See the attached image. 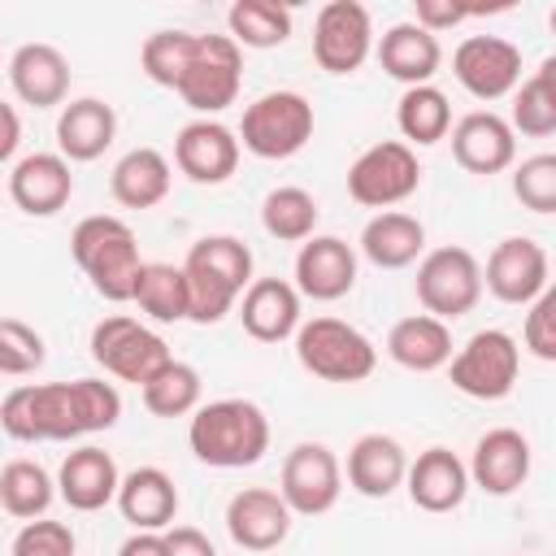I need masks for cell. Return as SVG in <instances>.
Instances as JSON below:
<instances>
[{
	"label": "cell",
	"instance_id": "obj_39",
	"mask_svg": "<svg viewBox=\"0 0 556 556\" xmlns=\"http://www.w3.org/2000/svg\"><path fill=\"white\" fill-rule=\"evenodd\" d=\"M139 400L152 417H187L200 408V369L187 361H169L139 387Z\"/></svg>",
	"mask_w": 556,
	"mask_h": 556
},
{
	"label": "cell",
	"instance_id": "obj_8",
	"mask_svg": "<svg viewBox=\"0 0 556 556\" xmlns=\"http://www.w3.org/2000/svg\"><path fill=\"white\" fill-rule=\"evenodd\" d=\"M521 374V343L508 330H473L447 361V378L469 400H504Z\"/></svg>",
	"mask_w": 556,
	"mask_h": 556
},
{
	"label": "cell",
	"instance_id": "obj_31",
	"mask_svg": "<svg viewBox=\"0 0 556 556\" xmlns=\"http://www.w3.org/2000/svg\"><path fill=\"white\" fill-rule=\"evenodd\" d=\"M426 252V226L413 213H374L361 230V256L378 269H408Z\"/></svg>",
	"mask_w": 556,
	"mask_h": 556
},
{
	"label": "cell",
	"instance_id": "obj_3",
	"mask_svg": "<svg viewBox=\"0 0 556 556\" xmlns=\"http://www.w3.org/2000/svg\"><path fill=\"white\" fill-rule=\"evenodd\" d=\"M187 321L217 326L252 282V248L235 235H204L187 248Z\"/></svg>",
	"mask_w": 556,
	"mask_h": 556
},
{
	"label": "cell",
	"instance_id": "obj_43",
	"mask_svg": "<svg viewBox=\"0 0 556 556\" xmlns=\"http://www.w3.org/2000/svg\"><path fill=\"white\" fill-rule=\"evenodd\" d=\"M521 343L534 361H556V291L547 287L539 300L526 304V326H521Z\"/></svg>",
	"mask_w": 556,
	"mask_h": 556
},
{
	"label": "cell",
	"instance_id": "obj_29",
	"mask_svg": "<svg viewBox=\"0 0 556 556\" xmlns=\"http://www.w3.org/2000/svg\"><path fill=\"white\" fill-rule=\"evenodd\" d=\"M348 486L365 500H387L395 486H404V473H408V456L404 447L391 439V434H361L352 447H348Z\"/></svg>",
	"mask_w": 556,
	"mask_h": 556
},
{
	"label": "cell",
	"instance_id": "obj_11",
	"mask_svg": "<svg viewBox=\"0 0 556 556\" xmlns=\"http://www.w3.org/2000/svg\"><path fill=\"white\" fill-rule=\"evenodd\" d=\"M421 187V165L417 152L404 139H382L369 143L352 165H348V195L365 208H395Z\"/></svg>",
	"mask_w": 556,
	"mask_h": 556
},
{
	"label": "cell",
	"instance_id": "obj_14",
	"mask_svg": "<svg viewBox=\"0 0 556 556\" xmlns=\"http://www.w3.org/2000/svg\"><path fill=\"white\" fill-rule=\"evenodd\" d=\"M452 74L473 100H504L521 83V48L504 35H469L452 52Z\"/></svg>",
	"mask_w": 556,
	"mask_h": 556
},
{
	"label": "cell",
	"instance_id": "obj_30",
	"mask_svg": "<svg viewBox=\"0 0 556 556\" xmlns=\"http://www.w3.org/2000/svg\"><path fill=\"white\" fill-rule=\"evenodd\" d=\"M387 356L408 374H434L452 361V330L430 313L400 317L387 330Z\"/></svg>",
	"mask_w": 556,
	"mask_h": 556
},
{
	"label": "cell",
	"instance_id": "obj_17",
	"mask_svg": "<svg viewBox=\"0 0 556 556\" xmlns=\"http://www.w3.org/2000/svg\"><path fill=\"white\" fill-rule=\"evenodd\" d=\"M300 300H343L356 287V248L339 235H313L295 252V282Z\"/></svg>",
	"mask_w": 556,
	"mask_h": 556
},
{
	"label": "cell",
	"instance_id": "obj_36",
	"mask_svg": "<svg viewBox=\"0 0 556 556\" xmlns=\"http://www.w3.org/2000/svg\"><path fill=\"white\" fill-rule=\"evenodd\" d=\"M130 304H139L143 317L169 326V321H187V278L182 265L169 261H143L135 274V291Z\"/></svg>",
	"mask_w": 556,
	"mask_h": 556
},
{
	"label": "cell",
	"instance_id": "obj_18",
	"mask_svg": "<svg viewBox=\"0 0 556 556\" xmlns=\"http://www.w3.org/2000/svg\"><path fill=\"white\" fill-rule=\"evenodd\" d=\"M452 156L460 169L478 174V178H491V174H504L513 161H517V135L513 126L491 113V109H473L465 113L460 122H452Z\"/></svg>",
	"mask_w": 556,
	"mask_h": 556
},
{
	"label": "cell",
	"instance_id": "obj_45",
	"mask_svg": "<svg viewBox=\"0 0 556 556\" xmlns=\"http://www.w3.org/2000/svg\"><path fill=\"white\" fill-rule=\"evenodd\" d=\"M161 539H165V556H217L213 539L195 526H169L161 530Z\"/></svg>",
	"mask_w": 556,
	"mask_h": 556
},
{
	"label": "cell",
	"instance_id": "obj_44",
	"mask_svg": "<svg viewBox=\"0 0 556 556\" xmlns=\"http://www.w3.org/2000/svg\"><path fill=\"white\" fill-rule=\"evenodd\" d=\"M465 17H469V4H465V0H417V4H413V22H417L421 30H430V35L452 30V26H460Z\"/></svg>",
	"mask_w": 556,
	"mask_h": 556
},
{
	"label": "cell",
	"instance_id": "obj_24",
	"mask_svg": "<svg viewBox=\"0 0 556 556\" xmlns=\"http://www.w3.org/2000/svg\"><path fill=\"white\" fill-rule=\"evenodd\" d=\"M13 96L30 109H56L70 96V61L52 43H22L9 56Z\"/></svg>",
	"mask_w": 556,
	"mask_h": 556
},
{
	"label": "cell",
	"instance_id": "obj_1",
	"mask_svg": "<svg viewBox=\"0 0 556 556\" xmlns=\"http://www.w3.org/2000/svg\"><path fill=\"white\" fill-rule=\"evenodd\" d=\"M139 65L156 87H169L200 117L230 109L243 87V52L230 35L156 30L143 39Z\"/></svg>",
	"mask_w": 556,
	"mask_h": 556
},
{
	"label": "cell",
	"instance_id": "obj_33",
	"mask_svg": "<svg viewBox=\"0 0 556 556\" xmlns=\"http://www.w3.org/2000/svg\"><path fill=\"white\" fill-rule=\"evenodd\" d=\"M504 122L513 126V135H526V139L556 135V61L552 56L513 87V113Z\"/></svg>",
	"mask_w": 556,
	"mask_h": 556
},
{
	"label": "cell",
	"instance_id": "obj_41",
	"mask_svg": "<svg viewBox=\"0 0 556 556\" xmlns=\"http://www.w3.org/2000/svg\"><path fill=\"white\" fill-rule=\"evenodd\" d=\"M513 195H517L530 213H539V217L556 213V156H552V152L526 156V161L513 169Z\"/></svg>",
	"mask_w": 556,
	"mask_h": 556
},
{
	"label": "cell",
	"instance_id": "obj_35",
	"mask_svg": "<svg viewBox=\"0 0 556 556\" xmlns=\"http://www.w3.org/2000/svg\"><path fill=\"white\" fill-rule=\"evenodd\" d=\"M395 126L408 148H434L452 130V104L434 83L404 87V96L395 104Z\"/></svg>",
	"mask_w": 556,
	"mask_h": 556
},
{
	"label": "cell",
	"instance_id": "obj_37",
	"mask_svg": "<svg viewBox=\"0 0 556 556\" xmlns=\"http://www.w3.org/2000/svg\"><path fill=\"white\" fill-rule=\"evenodd\" d=\"M291 9L287 4H274V0H235L230 13H226V26H230V39L239 48H278L291 39Z\"/></svg>",
	"mask_w": 556,
	"mask_h": 556
},
{
	"label": "cell",
	"instance_id": "obj_34",
	"mask_svg": "<svg viewBox=\"0 0 556 556\" xmlns=\"http://www.w3.org/2000/svg\"><path fill=\"white\" fill-rule=\"evenodd\" d=\"M52 500H56V482L39 460L17 456L0 465V513L17 521H35L52 508Z\"/></svg>",
	"mask_w": 556,
	"mask_h": 556
},
{
	"label": "cell",
	"instance_id": "obj_5",
	"mask_svg": "<svg viewBox=\"0 0 556 556\" xmlns=\"http://www.w3.org/2000/svg\"><path fill=\"white\" fill-rule=\"evenodd\" d=\"M70 252L74 265L87 274L91 291L109 304H126L135 291V274H139V243L130 222L113 217V213H91L74 226L70 235Z\"/></svg>",
	"mask_w": 556,
	"mask_h": 556
},
{
	"label": "cell",
	"instance_id": "obj_22",
	"mask_svg": "<svg viewBox=\"0 0 556 556\" xmlns=\"http://www.w3.org/2000/svg\"><path fill=\"white\" fill-rule=\"evenodd\" d=\"M117 482H122L117 460L96 443L74 447L56 469V495L74 513H100L104 504H113L117 500Z\"/></svg>",
	"mask_w": 556,
	"mask_h": 556
},
{
	"label": "cell",
	"instance_id": "obj_12",
	"mask_svg": "<svg viewBox=\"0 0 556 556\" xmlns=\"http://www.w3.org/2000/svg\"><path fill=\"white\" fill-rule=\"evenodd\" d=\"M343 465L326 443H295L278 473V495L291 517H321L339 504Z\"/></svg>",
	"mask_w": 556,
	"mask_h": 556
},
{
	"label": "cell",
	"instance_id": "obj_32",
	"mask_svg": "<svg viewBox=\"0 0 556 556\" xmlns=\"http://www.w3.org/2000/svg\"><path fill=\"white\" fill-rule=\"evenodd\" d=\"M174 169L156 148H130L113 174H109V191L122 208H156L169 195Z\"/></svg>",
	"mask_w": 556,
	"mask_h": 556
},
{
	"label": "cell",
	"instance_id": "obj_4",
	"mask_svg": "<svg viewBox=\"0 0 556 556\" xmlns=\"http://www.w3.org/2000/svg\"><path fill=\"white\" fill-rule=\"evenodd\" d=\"M187 443L208 469H248L269 452V417L261 413V404L239 395L208 400L191 413Z\"/></svg>",
	"mask_w": 556,
	"mask_h": 556
},
{
	"label": "cell",
	"instance_id": "obj_2",
	"mask_svg": "<svg viewBox=\"0 0 556 556\" xmlns=\"http://www.w3.org/2000/svg\"><path fill=\"white\" fill-rule=\"evenodd\" d=\"M122 395L104 378L74 382H26L0 404V430L17 443H70L117 426Z\"/></svg>",
	"mask_w": 556,
	"mask_h": 556
},
{
	"label": "cell",
	"instance_id": "obj_15",
	"mask_svg": "<svg viewBox=\"0 0 556 556\" xmlns=\"http://www.w3.org/2000/svg\"><path fill=\"white\" fill-rule=\"evenodd\" d=\"M547 274H552V265H547L543 243H534L526 235H508L486 256L482 291H491L500 304H521L526 308L530 300H539L552 287Z\"/></svg>",
	"mask_w": 556,
	"mask_h": 556
},
{
	"label": "cell",
	"instance_id": "obj_40",
	"mask_svg": "<svg viewBox=\"0 0 556 556\" xmlns=\"http://www.w3.org/2000/svg\"><path fill=\"white\" fill-rule=\"evenodd\" d=\"M48 361L43 334L17 317H0V374L4 378H26Z\"/></svg>",
	"mask_w": 556,
	"mask_h": 556
},
{
	"label": "cell",
	"instance_id": "obj_10",
	"mask_svg": "<svg viewBox=\"0 0 556 556\" xmlns=\"http://www.w3.org/2000/svg\"><path fill=\"white\" fill-rule=\"evenodd\" d=\"M91 361L104 374L143 387L156 369H165L174 361V352L152 326H143L126 313H113V317H100L91 326Z\"/></svg>",
	"mask_w": 556,
	"mask_h": 556
},
{
	"label": "cell",
	"instance_id": "obj_38",
	"mask_svg": "<svg viewBox=\"0 0 556 556\" xmlns=\"http://www.w3.org/2000/svg\"><path fill=\"white\" fill-rule=\"evenodd\" d=\"M317 217H321V208H317L313 191H304V187H274L261 200V226L278 243H304V239H313Z\"/></svg>",
	"mask_w": 556,
	"mask_h": 556
},
{
	"label": "cell",
	"instance_id": "obj_20",
	"mask_svg": "<svg viewBox=\"0 0 556 556\" xmlns=\"http://www.w3.org/2000/svg\"><path fill=\"white\" fill-rule=\"evenodd\" d=\"M226 534L243 552H274L291 534V508L269 486H243L226 504Z\"/></svg>",
	"mask_w": 556,
	"mask_h": 556
},
{
	"label": "cell",
	"instance_id": "obj_27",
	"mask_svg": "<svg viewBox=\"0 0 556 556\" xmlns=\"http://www.w3.org/2000/svg\"><path fill=\"white\" fill-rule=\"evenodd\" d=\"M374 52H378L382 74H391V78L404 83V87L430 83V78L439 74V65H443L439 35L421 30L417 22H395V26H387L382 39L374 43Z\"/></svg>",
	"mask_w": 556,
	"mask_h": 556
},
{
	"label": "cell",
	"instance_id": "obj_42",
	"mask_svg": "<svg viewBox=\"0 0 556 556\" xmlns=\"http://www.w3.org/2000/svg\"><path fill=\"white\" fill-rule=\"evenodd\" d=\"M74 530L65 521H48V517H35L26 521L17 534H13V547L9 556H74Z\"/></svg>",
	"mask_w": 556,
	"mask_h": 556
},
{
	"label": "cell",
	"instance_id": "obj_6",
	"mask_svg": "<svg viewBox=\"0 0 556 556\" xmlns=\"http://www.w3.org/2000/svg\"><path fill=\"white\" fill-rule=\"evenodd\" d=\"M291 339H295V361L321 382H365L378 365V348L369 343V334L343 317L300 321Z\"/></svg>",
	"mask_w": 556,
	"mask_h": 556
},
{
	"label": "cell",
	"instance_id": "obj_9",
	"mask_svg": "<svg viewBox=\"0 0 556 556\" xmlns=\"http://www.w3.org/2000/svg\"><path fill=\"white\" fill-rule=\"evenodd\" d=\"M417 300L439 321H456V317L473 313L478 300H482V265H478V256L469 248H460V243L421 252V261H417Z\"/></svg>",
	"mask_w": 556,
	"mask_h": 556
},
{
	"label": "cell",
	"instance_id": "obj_28",
	"mask_svg": "<svg viewBox=\"0 0 556 556\" xmlns=\"http://www.w3.org/2000/svg\"><path fill=\"white\" fill-rule=\"evenodd\" d=\"M117 513L135 526V530H169V521L178 517V486L165 469L156 465H139L130 473H122L117 482Z\"/></svg>",
	"mask_w": 556,
	"mask_h": 556
},
{
	"label": "cell",
	"instance_id": "obj_26",
	"mask_svg": "<svg viewBox=\"0 0 556 556\" xmlns=\"http://www.w3.org/2000/svg\"><path fill=\"white\" fill-rule=\"evenodd\" d=\"M117 139V113L100 96H78L56 113V152L65 161H96Z\"/></svg>",
	"mask_w": 556,
	"mask_h": 556
},
{
	"label": "cell",
	"instance_id": "obj_19",
	"mask_svg": "<svg viewBox=\"0 0 556 556\" xmlns=\"http://www.w3.org/2000/svg\"><path fill=\"white\" fill-rule=\"evenodd\" d=\"M530 465H534L530 439L513 426H495L473 443V456L465 469H469V486L486 495H513L517 486H526Z\"/></svg>",
	"mask_w": 556,
	"mask_h": 556
},
{
	"label": "cell",
	"instance_id": "obj_21",
	"mask_svg": "<svg viewBox=\"0 0 556 556\" xmlns=\"http://www.w3.org/2000/svg\"><path fill=\"white\" fill-rule=\"evenodd\" d=\"M9 195L26 217H56L74 195V169L61 152H30L13 165Z\"/></svg>",
	"mask_w": 556,
	"mask_h": 556
},
{
	"label": "cell",
	"instance_id": "obj_25",
	"mask_svg": "<svg viewBox=\"0 0 556 556\" xmlns=\"http://www.w3.org/2000/svg\"><path fill=\"white\" fill-rule=\"evenodd\" d=\"M239 321L256 343H282L300 330V291L287 278H252L239 295Z\"/></svg>",
	"mask_w": 556,
	"mask_h": 556
},
{
	"label": "cell",
	"instance_id": "obj_23",
	"mask_svg": "<svg viewBox=\"0 0 556 556\" xmlns=\"http://www.w3.org/2000/svg\"><path fill=\"white\" fill-rule=\"evenodd\" d=\"M404 486H408V500L421 513H452L469 495V469L452 447H426L408 465Z\"/></svg>",
	"mask_w": 556,
	"mask_h": 556
},
{
	"label": "cell",
	"instance_id": "obj_7",
	"mask_svg": "<svg viewBox=\"0 0 556 556\" xmlns=\"http://www.w3.org/2000/svg\"><path fill=\"white\" fill-rule=\"evenodd\" d=\"M235 139L261 161H287L313 139V104L300 91H265L243 109Z\"/></svg>",
	"mask_w": 556,
	"mask_h": 556
},
{
	"label": "cell",
	"instance_id": "obj_16",
	"mask_svg": "<svg viewBox=\"0 0 556 556\" xmlns=\"http://www.w3.org/2000/svg\"><path fill=\"white\" fill-rule=\"evenodd\" d=\"M239 139L213 117H195L174 135V165L200 187H222L239 169Z\"/></svg>",
	"mask_w": 556,
	"mask_h": 556
},
{
	"label": "cell",
	"instance_id": "obj_13",
	"mask_svg": "<svg viewBox=\"0 0 556 556\" xmlns=\"http://www.w3.org/2000/svg\"><path fill=\"white\" fill-rule=\"evenodd\" d=\"M374 52V17L361 0H330L313 22V61L326 74H356Z\"/></svg>",
	"mask_w": 556,
	"mask_h": 556
},
{
	"label": "cell",
	"instance_id": "obj_46",
	"mask_svg": "<svg viewBox=\"0 0 556 556\" xmlns=\"http://www.w3.org/2000/svg\"><path fill=\"white\" fill-rule=\"evenodd\" d=\"M17 143H22V122H17V109L0 100V165H4V161H13Z\"/></svg>",
	"mask_w": 556,
	"mask_h": 556
},
{
	"label": "cell",
	"instance_id": "obj_47",
	"mask_svg": "<svg viewBox=\"0 0 556 556\" xmlns=\"http://www.w3.org/2000/svg\"><path fill=\"white\" fill-rule=\"evenodd\" d=\"M117 556H165V539H161L156 530H135V534L117 547Z\"/></svg>",
	"mask_w": 556,
	"mask_h": 556
}]
</instances>
